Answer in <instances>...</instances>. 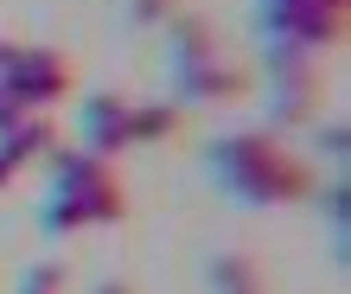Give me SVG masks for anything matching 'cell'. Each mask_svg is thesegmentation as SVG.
<instances>
[{
  "label": "cell",
  "mask_w": 351,
  "mask_h": 294,
  "mask_svg": "<svg viewBox=\"0 0 351 294\" xmlns=\"http://www.w3.org/2000/svg\"><path fill=\"white\" fill-rule=\"evenodd\" d=\"M217 160H223V173H230L250 199H275V192H300V185H306L300 166H287L268 141H230Z\"/></svg>",
  "instance_id": "6da1fadb"
},
{
  "label": "cell",
  "mask_w": 351,
  "mask_h": 294,
  "mask_svg": "<svg viewBox=\"0 0 351 294\" xmlns=\"http://www.w3.org/2000/svg\"><path fill=\"white\" fill-rule=\"evenodd\" d=\"M217 282L230 288V294H256V282H250V269H243V262H223V269H217Z\"/></svg>",
  "instance_id": "3957f363"
},
{
  "label": "cell",
  "mask_w": 351,
  "mask_h": 294,
  "mask_svg": "<svg viewBox=\"0 0 351 294\" xmlns=\"http://www.w3.org/2000/svg\"><path fill=\"white\" fill-rule=\"evenodd\" d=\"M121 135H128V122H121V109H109V102H96V109H90V141L102 147V154H109V147H115Z\"/></svg>",
  "instance_id": "7a4b0ae2"
}]
</instances>
